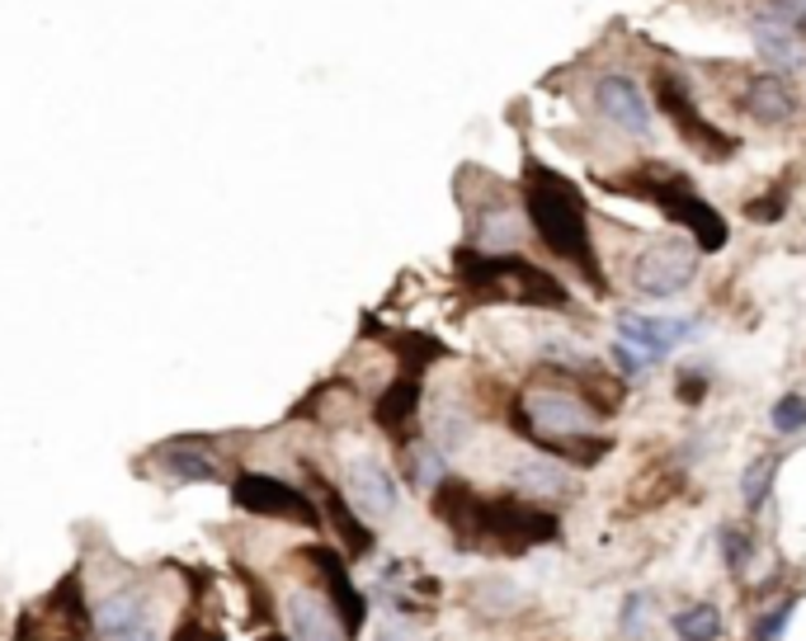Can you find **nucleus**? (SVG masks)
I'll list each match as a JSON object with an SVG mask.
<instances>
[{"label":"nucleus","mask_w":806,"mask_h":641,"mask_svg":"<svg viewBox=\"0 0 806 641\" xmlns=\"http://www.w3.org/2000/svg\"><path fill=\"white\" fill-rule=\"evenodd\" d=\"M523 208H529V227L533 237L548 245L556 260H571L581 274H590L594 288H604L600 274V255L590 245V222H585V199L571 180H562L556 170H529V189H523Z\"/></svg>","instance_id":"f257e3e1"},{"label":"nucleus","mask_w":806,"mask_h":641,"mask_svg":"<svg viewBox=\"0 0 806 641\" xmlns=\"http://www.w3.org/2000/svg\"><path fill=\"white\" fill-rule=\"evenodd\" d=\"M463 279L471 288H481L490 297H505V302H529V307H566V288L556 283L552 274H542L538 264L519 260L515 251L510 255H463Z\"/></svg>","instance_id":"f03ea898"},{"label":"nucleus","mask_w":806,"mask_h":641,"mask_svg":"<svg viewBox=\"0 0 806 641\" xmlns=\"http://www.w3.org/2000/svg\"><path fill=\"white\" fill-rule=\"evenodd\" d=\"M641 189H637V199H651L665 218H675L679 227H689L693 237H698V245L703 251H722L727 245V222H722V212H717L712 203H703V193H698L685 175H675V170H665V166H646L641 170Z\"/></svg>","instance_id":"7ed1b4c3"},{"label":"nucleus","mask_w":806,"mask_h":641,"mask_svg":"<svg viewBox=\"0 0 806 641\" xmlns=\"http://www.w3.org/2000/svg\"><path fill=\"white\" fill-rule=\"evenodd\" d=\"M594 411L571 397V391H556V387H529L523 391V406H519V430L548 443V453H556V439H575V434H594Z\"/></svg>","instance_id":"20e7f679"},{"label":"nucleus","mask_w":806,"mask_h":641,"mask_svg":"<svg viewBox=\"0 0 806 641\" xmlns=\"http://www.w3.org/2000/svg\"><path fill=\"white\" fill-rule=\"evenodd\" d=\"M651 91H656L660 114L675 123L679 137H685L698 156H708V160H727V156L735 151V137H731V133H722L717 123H708L703 114H698L693 91H689V81H685V76H675V71H656V76H651Z\"/></svg>","instance_id":"39448f33"},{"label":"nucleus","mask_w":806,"mask_h":641,"mask_svg":"<svg viewBox=\"0 0 806 641\" xmlns=\"http://www.w3.org/2000/svg\"><path fill=\"white\" fill-rule=\"evenodd\" d=\"M693 279H698V251L679 237L651 241L633 264V288L646 302H670L679 293H689Z\"/></svg>","instance_id":"423d86ee"},{"label":"nucleus","mask_w":806,"mask_h":641,"mask_svg":"<svg viewBox=\"0 0 806 641\" xmlns=\"http://www.w3.org/2000/svg\"><path fill=\"white\" fill-rule=\"evenodd\" d=\"M590 99H594V114H600L613 133H623V137H633V141H646V137L656 133L651 99H646L641 85L633 76H623V71H608V76L594 81Z\"/></svg>","instance_id":"0eeeda50"},{"label":"nucleus","mask_w":806,"mask_h":641,"mask_svg":"<svg viewBox=\"0 0 806 641\" xmlns=\"http://www.w3.org/2000/svg\"><path fill=\"white\" fill-rule=\"evenodd\" d=\"M613 326H618V340L633 345L646 364L670 359L679 345L698 335V320L693 316H656V312H618V320H613Z\"/></svg>","instance_id":"6e6552de"},{"label":"nucleus","mask_w":806,"mask_h":641,"mask_svg":"<svg viewBox=\"0 0 806 641\" xmlns=\"http://www.w3.org/2000/svg\"><path fill=\"white\" fill-rule=\"evenodd\" d=\"M344 486H349V501H354L368 519H392L401 509V486L392 467L373 453H359L349 458V472H344Z\"/></svg>","instance_id":"1a4fd4ad"},{"label":"nucleus","mask_w":806,"mask_h":641,"mask_svg":"<svg viewBox=\"0 0 806 641\" xmlns=\"http://www.w3.org/2000/svg\"><path fill=\"white\" fill-rule=\"evenodd\" d=\"M236 505L251 509V514H278V519H297V524H317V509H311V501L303 491H293L288 481H274V476H241L236 486Z\"/></svg>","instance_id":"9d476101"},{"label":"nucleus","mask_w":806,"mask_h":641,"mask_svg":"<svg viewBox=\"0 0 806 641\" xmlns=\"http://www.w3.org/2000/svg\"><path fill=\"white\" fill-rule=\"evenodd\" d=\"M750 43H755L764 71H774V76L793 81L797 71L806 66V39H802L793 24H783L778 14H768V10L750 20Z\"/></svg>","instance_id":"9b49d317"},{"label":"nucleus","mask_w":806,"mask_h":641,"mask_svg":"<svg viewBox=\"0 0 806 641\" xmlns=\"http://www.w3.org/2000/svg\"><path fill=\"white\" fill-rule=\"evenodd\" d=\"M99 637L104 641H161L156 637V613L142 590H114L99 599Z\"/></svg>","instance_id":"f8f14e48"},{"label":"nucleus","mask_w":806,"mask_h":641,"mask_svg":"<svg viewBox=\"0 0 806 641\" xmlns=\"http://www.w3.org/2000/svg\"><path fill=\"white\" fill-rule=\"evenodd\" d=\"M510 486L529 501H566L575 491V476L566 467V458L556 453H519L510 467Z\"/></svg>","instance_id":"ddd939ff"},{"label":"nucleus","mask_w":806,"mask_h":641,"mask_svg":"<svg viewBox=\"0 0 806 641\" xmlns=\"http://www.w3.org/2000/svg\"><path fill=\"white\" fill-rule=\"evenodd\" d=\"M741 109H745V118H755V123H774V128H783V123H793L797 118V91H793V81L787 76H774V71H760V76H750L745 81V91H741Z\"/></svg>","instance_id":"4468645a"},{"label":"nucleus","mask_w":806,"mask_h":641,"mask_svg":"<svg viewBox=\"0 0 806 641\" xmlns=\"http://www.w3.org/2000/svg\"><path fill=\"white\" fill-rule=\"evenodd\" d=\"M288 632H293V641H344L349 637L336 603L311 590L288 595Z\"/></svg>","instance_id":"2eb2a0df"},{"label":"nucleus","mask_w":806,"mask_h":641,"mask_svg":"<svg viewBox=\"0 0 806 641\" xmlns=\"http://www.w3.org/2000/svg\"><path fill=\"white\" fill-rule=\"evenodd\" d=\"M523 237H529V218L510 203H490L486 212L471 218V241H477L486 255H510L523 245Z\"/></svg>","instance_id":"dca6fc26"},{"label":"nucleus","mask_w":806,"mask_h":641,"mask_svg":"<svg viewBox=\"0 0 806 641\" xmlns=\"http://www.w3.org/2000/svg\"><path fill=\"white\" fill-rule=\"evenodd\" d=\"M311 561L321 566V576H326V585H330V599H336V613H340V622H344V632L354 637L359 628H363V613H368V599L354 590V580H349V571H344V561L336 557V551H326V547H311L307 551Z\"/></svg>","instance_id":"f3484780"},{"label":"nucleus","mask_w":806,"mask_h":641,"mask_svg":"<svg viewBox=\"0 0 806 641\" xmlns=\"http://www.w3.org/2000/svg\"><path fill=\"white\" fill-rule=\"evenodd\" d=\"M406 472L415 481V491H439L448 481V458H444V449L434 439L411 443V449H406Z\"/></svg>","instance_id":"a211bd4d"},{"label":"nucleus","mask_w":806,"mask_h":641,"mask_svg":"<svg viewBox=\"0 0 806 641\" xmlns=\"http://www.w3.org/2000/svg\"><path fill=\"white\" fill-rule=\"evenodd\" d=\"M670 628H675L679 641H717L727 622H722V609H717V603H689V609H679L670 618Z\"/></svg>","instance_id":"6ab92c4d"},{"label":"nucleus","mask_w":806,"mask_h":641,"mask_svg":"<svg viewBox=\"0 0 806 641\" xmlns=\"http://www.w3.org/2000/svg\"><path fill=\"white\" fill-rule=\"evenodd\" d=\"M778 467H783V453H760V458L745 467V476H741V495H745V509H750V514L764 509L768 491H774Z\"/></svg>","instance_id":"aec40b11"},{"label":"nucleus","mask_w":806,"mask_h":641,"mask_svg":"<svg viewBox=\"0 0 806 641\" xmlns=\"http://www.w3.org/2000/svg\"><path fill=\"white\" fill-rule=\"evenodd\" d=\"M429 434H434V443H439L444 453H458L463 443L471 439V420L453 401H439V406H434V416H429Z\"/></svg>","instance_id":"412c9836"},{"label":"nucleus","mask_w":806,"mask_h":641,"mask_svg":"<svg viewBox=\"0 0 806 641\" xmlns=\"http://www.w3.org/2000/svg\"><path fill=\"white\" fill-rule=\"evenodd\" d=\"M768 424H774V434H783V439L802 434L806 430V397L802 391H783V397L768 406Z\"/></svg>","instance_id":"4be33fe9"},{"label":"nucleus","mask_w":806,"mask_h":641,"mask_svg":"<svg viewBox=\"0 0 806 641\" xmlns=\"http://www.w3.org/2000/svg\"><path fill=\"white\" fill-rule=\"evenodd\" d=\"M538 354L548 364H562V368H581V364H590V354H585V345L575 340V335H562V330H552V335H538Z\"/></svg>","instance_id":"5701e85b"},{"label":"nucleus","mask_w":806,"mask_h":641,"mask_svg":"<svg viewBox=\"0 0 806 641\" xmlns=\"http://www.w3.org/2000/svg\"><path fill=\"white\" fill-rule=\"evenodd\" d=\"M415 401H420V387H415L411 378H401V382L388 391V397H382V406H378V420H382V424H401V420H411Z\"/></svg>","instance_id":"b1692460"},{"label":"nucleus","mask_w":806,"mask_h":641,"mask_svg":"<svg viewBox=\"0 0 806 641\" xmlns=\"http://www.w3.org/2000/svg\"><path fill=\"white\" fill-rule=\"evenodd\" d=\"M161 462L174 472V481H218V467H213V462H208L203 453H194V449H174V453H166Z\"/></svg>","instance_id":"393cba45"},{"label":"nucleus","mask_w":806,"mask_h":641,"mask_svg":"<svg viewBox=\"0 0 806 641\" xmlns=\"http://www.w3.org/2000/svg\"><path fill=\"white\" fill-rule=\"evenodd\" d=\"M651 603H656L651 590H633V595H627L623 609H618V632H623V637H641L646 618H651Z\"/></svg>","instance_id":"a878e982"},{"label":"nucleus","mask_w":806,"mask_h":641,"mask_svg":"<svg viewBox=\"0 0 806 641\" xmlns=\"http://www.w3.org/2000/svg\"><path fill=\"white\" fill-rule=\"evenodd\" d=\"M330 519L340 524V538L349 543V551H354V557H363V551L373 547V538H368V528L354 519V514H349V505L340 501V495H330Z\"/></svg>","instance_id":"bb28decb"},{"label":"nucleus","mask_w":806,"mask_h":641,"mask_svg":"<svg viewBox=\"0 0 806 641\" xmlns=\"http://www.w3.org/2000/svg\"><path fill=\"white\" fill-rule=\"evenodd\" d=\"M750 557H755V543H750V533L745 528H722V561H727V571L741 576L745 566H750Z\"/></svg>","instance_id":"cd10ccee"},{"label":"nucleus","mask_w":806,"mask_h":641,"mask_svg":"<svg viewBox=\"0 0 806 641\" xmlns=\"http://www.w3.org/2000/svg\"><path fill=\"white\" fill-rule=\"evenodd\" d=\"M793 613H797V599H793V595L778 599V603H768V613L760 618V628H755V641H783V632H787V622H793Z\"/></svg>","instance_id":"c85d7f7f"},{"label":"nucleus","mask_w":806,"mask_h":641,"mask_svg":"<svg viewBox=\"0 0 806 641\" xmlns=\"http://www.w3.org/2000/svg\"><path fill=\"white\" fill-rule=\"evenodd\" d=\"M764 10H768V14H778L783 24H793V29L802 33V39H806V0H768Z\"/></svg>","instance_id":"c756f323"},{"label":"nucleus","mask_w":806,"mask_h":641,"mask_svg":"<svg viewBox=\"0 0 806 641\" xmlns=\"http://www.w3.org/2000/svg\"><path fill=\"white\" fill-rule=\"evenodd\" d=\"M703 391H708V382L698 378V372H685V378H679V397L685 401H703Z\"/></svg>","instance_id":"7c9ffc66"},{"label":"nucleus","mask_w":806,"mask_h":641,"mask_svg":"<svg viewBox=\"0 0 806 641\" xmlns=\"http://www.w3.org/2000/svg\"><path fill=\"white\" fill-rule=\"evenodd\" d=\"M174 641H222V637H218V632H208L203 622H184V628L174 632Z\"/></svg>","instance_id":"2f4dec72"}]
</instances>
